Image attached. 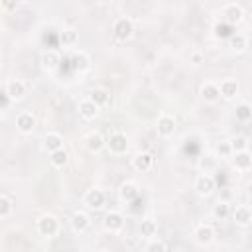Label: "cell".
<instances>
[{
	"mask_svg": "<svg viewBox=\"0 0 252 252\" xmlns=\"http://www.w3.org/2000/svg\"><path fill=\"white\" fill-rule=\"evenodd\" d=\"M2 91L10 96L12 102H18V100H22V98L28 94V85H26V81H22V79H10V81L4 83Z\"/></svg>",
	"mask_w": 252,
	"mask_h": 252,
	"instance_id": "obj_1",
	"label": "cell"
},
{
	"mask_svg": "<svg viewBox=\"0 0 252 252\" xmlns=\"http://www.w3.org/2000/svg\"><path fill=\"white\" fill-rule=\"evenodd\" d=\"M106 148L110 154L114 156H122L126 154L128 150V136L124 132H112L108 138H106Z\"/></svg>",
	"mask_w": 252,
	"mask_h": 252,
	"instance_id": "obj_2",
	"label": "cell"
},
{
	"mask_svg": "<svg viewBox=\"0 0 252 252\" xmlns=\"http://www.w3.org/2000/svg\"><path fill=\"white\" fill-rule=\"evenodd\" d=\"M112 33H114V37H116L118 41L130 39L132 33H134V22H132L130 18H118V20H114V24H112Z\"/></svg>",
	"mask_w": 252,
	"mask_h": 252,
	"instance_id": "obj_3",
	"label": "cell"
},
{
	"mask_svg": "<svg viewBox=\"0 0 252 252\" xmlns=\"http://www.w3.org/2000/svg\"><path fill=\"white\" fill-rule=\"evenodd\" d=\"M37 230H39L41 236L51 238V236H55L59 232V220L53 215H49V213L47 215H41L37 219Z\"/></svg>",
	"mask_w": 252,
	"mask_h": 252,
	"instance_id": "obj_4",
	"label": "cell"
},
{
	"mask_svg": "<svg viewBox=\"0 0 252 252\" xmlns=\"http://www.w3.org/2000/svg\"><path fill=\"white\" fill-rule=\"evenodd\" d=\"M83 203H85L89 209H102V207L106 205V193H104L102 189H98V187H93V189H89V191L85 193Z\"/></svg>",
	"mask_w": 252,
	"mask_h": 252,
	"instance_id": "obj_5",
	"label": "cell"
},
{
	"mask_svg": "<svg viewBox=\"0 0 252 252\" xmlns=\"http://www.w3.org/2000/svg\"><path fill=\"white\" fill-rule=\"evenodd\" d=\"M102 226H104V230H108L112 234L120 232L124 226V215L120 211H108L102 219Z\"/></svg>",
	"mask_w": 252,
	"mask_h": 252,
	"instance_id": "obj_6",
	"label": "cell"
},
{
	"mask_svg": "<svg viewBox=\"0 0 252 252\" xmlns=\"http://www.w3.org/2000/svg\"><path fill=\"white\" fill-rule=\"evenodd\" d=\"M195 191L201 197H209L215 191V177L211 173H205V171L201 175H197V179H195Z\"/></svg>",
	"mask_w": 252,
	"mask_h": 252,
	"instance_id": "obj_7",
	"label": "cell"
},
{
	"mask_svg": "<svg viewBox=\"0 0 252 252\" xmlns=\"http://www.w3.org/2000/svg\"><path fill=\"white\" fill-rule=\"evenodd\" d=\"M156 128H158V134L161 138H169V136H173V132L177 128L175 126V118L169 116V114H161L158 118V122H156Z\"/></svg>",
	"mask_w": 252,
	"mask_h": 252,
	"instance_id": "obj_8",
	"label": "cell"
},
{
	"mask_svg": "<svg viewBox=\"0 0 252 252\" xmlns=\"http://www.w3.org/2000/svg\"><path fill=\"white\" fill-rule=\"evenodd\" d=\"M222 18H224V22L226 24H240L242 22V18H244V10H242V6L240 4H226L224 8H222Z\"/></svg>",
	"mask_w": 252,
	"mask_h": 252,
	"instance_id": "obj_9",
	"label": "cell"
},
{
	"mask_svg": "<svg viewBox=\"0 0 252 252\" xmlns=\"http://www.w3.org/2000/svg\"><path fill=\"white\" fill-rule=\"evenodd\" d=\"M59 61H61V59H59V53H57V51H53V49L43 51V53H41V57H39L41 69H43L45 73H53V71H57Z\"/></svg>",
	"mask_w": 252,
	"mask_h": 252,
	"instance_id": "obj_10",
	"label": "cell"
},
{
	"mask_svg": "<svg viewBox=\"0 0 252 252\" xmlns=\"http://www.w3.org/2000/svg\"><path fill=\"white\" fill-rule=\"evenodd\" d=\"M77 108H79V116H81L83 120H94L96 114H98V108H100V106H98L96 102H93V100L87 96V98H83V100L79 102Z\"/></svg>",
	"mask_w": 252,
	"mask_h": 252,
	"instance_id": "obj_11",
	"label": "cell"
},
{
	"mask_svg": "<svg viewBox=\"0 0 252 252\" xmlns=\"http://www.w3.org/2000/svg\"><path fill=\"white\" fill-rule=\"evenodd\" d=\"M152 165H154V156L150 152H138L132 158V167L136 171H150Z\"/></svg>",
	"mask_w": 252,
	"mask_h": 252,
	"instance_id": "obj_12",
	"label": "cell"
},
{
	"mask_svg": "<svg viewBox=\"0 0 252 252\" xmlns=\"http://www.w3.org/2000/svg\"><path fill=\"white\" fill-rule=\"evenodd\" d=\"M16 128H18L20 132H24V134H30V132L35 128V116H33L32 112H28V110L20 112V114L16 116Z\"/></svg>",
	"mask_w": 252,
	"mask_h": 252,
	"instance_id": "obj_13",
	"label": "cell"
},
{
	"mask_svg": "<svg viewBox=\"0 0 252 252\" xmlns=\"http://www.w3.org/2000/svg\"><path fill=\"white\" fill-rule=\"evenodd\" d=\"M201 96L203 100L207 102H217L220 98V91H219V83H213V81H205L201 85Z\"/></svg>",
	"mask_w": 252,
	"mask_h": 252,
	"instance_id": "obj_14",
	"label": "cell"
},
{
	"mask_svg": "<svg viewBox=\"0 0 252 252\" xmlns=\"http://www.w3.org/2000/svg\"><path fill=\"white\" fill-rule=\"evenodd\" d=\"M41 148H43L47 154H51V152L63 148V138H61V134H57V132H47V134L43 136V140H41Z\"/></svg>",
	"mask_w": 252,
	"mask_h": 252,
	"instance_id": "obj_15",
	"label": "cell"
},
{
	"mask_svg": "<svg viewBox=\"0 0 252 252\" xmlns=\"http://www.w3.org/2000/svg\"><path fill=\"white\" fill-rule=\"evenodd\" d=\"M71 226L75 232H85L89 226H91V219L85 211H75L71 215Z\"/></svg>",
	"mask_w": 252,
	"mask_h": 252,
	"instance_id": "obj_16",
	"label": "cell"
},
{
	"mask_svg": "<svg viewBox=\"0 0 252 252\" xmlns=\"http://www.w3.org/2000/svg\"><path fill=\"white\" fill-rule=\"evenodd\" d=\"M232 219L236 224L240 226H248L252 222V209L246 207V205H238L234 211H232Z\"/></svg>",
	"mask_w": 252,
	"mask_h": 252,
	"instance_id": "obj_17",
	"label": "cell"
},
{
	"mask_svg": "<svg viewBox=\"0 0 252 252\" xmlns=\"http://www.w3.org/2000/svg\"><path fill=\"white\" fill-rule=\"evenodd\" d=\"M219 91H220V96L222 98L230 100V98H234L238 94V83L234 79H222L219 83Z\"/></svg>",
	"mask_w": 252,
	"mask_h": 252,
	"instance_id": "obj_18",
	"label": "cell"
},
{
	"mask_svg": "<svg viewBox=\"0 0 252 252\" xmlns=\"http://www.w3.org/2000/svg\"><path fill=\"white\" fill-rule=\"evenodd\" d=\"M232 161H234V167L240 169V171H246L252 167V154L248 150H242V152H234L232 154Z\"/></svg>",
	"mask_w": 252,
	"mask_h": 252,
	"instance_id": "obj_19",
	"label": "cell"
},
{
	"mask_svg": "<svg viewBox=\"0 0 252 252\" xmlns=\"http://www.w3.org/2000/svg\"><path fill=\"white\" fill-rule=\"evenodd\" d=\"M85 146H87V150L89 152H100L104 146H106V140L102 138V134L100 132H91L87 138H85Z\"/></svg>",
	"mask_w": 252,
	"mask_h": 252,
	"instance_id": "obj_20",
	"label": "cell"
},
{
	"mask_svg": "<svg viewBox=\"0 0 252 252\" xmlns=\"http://www.w3.org/2000/svg\"><path fill=\"white\" fill-rule=\"evenodd\" d=\"M215 238V228L211 226V224H199L197 228H195V240L199 242V244H209L211 240Z\"/></svg>",
	"mask_w": 252,
	"mask_h": 252,
	"instance_id": "obj_21",
	"label": "cell"
},
{
	"mask_svg": "<svg viewBox=\"0 0 252 252\" xmlns=\"http://www.w3.org/2000/svg\"><path fill=\"white\" fill-rule=\"evenodd\" d=\"M230 215H232V209H230V205H228L226 199H219V201L213 205V217H215L217 220H224V219H228Z\"/></svg>",
	"mask_w": 252,
	"mask_h": 252,
	"instance_id": "obj_22",
	"label": "cell"
},
{
	"mask_svg": "<svg viewBox=\"0 0 252 252\" xmlns=\"http://www.w3.org/2000/svg\"><path fill=\"white\" fill-rule=\"evenodd\" d=\"M71 67H73L75 71H87V69L91 67V57H89L85 51L73 53V57H71Z\"/></svg>",
	"mask_w": 252,
	"mask_h": 252,
	"instance_id": "obj_23",
	"label": "cell"
},
{
	"mask_svg": "<svg viewBox=\"0 0 252 252\" xmlns=\"http://www.w3.org/2000/svg\"><path fill=\"white\" fill-rule=\"evenodd\" d=\"M118 193H120V197H122L126 203H132V201H134V199H138V195H140L138 187H136L132 181L122 183V185H120V189H118Z\"/></svg>",
	"mask_w": 252,
	"mask_h": 252,
	"instance_id": "obj_24",
	"label": "cell"
},
{
	"mask_svg": "<svg viewBox=\"0 0 252 252\" xmlns=\"http://www.w3.org/2000/svg\"><path fill=\"white\" fill-rule=\"evenodd\" d=\"M67 161H69V156H67V152H65L63 148H59V150H55V152L49 154V163H51L53 167H57V169L65 167Z\"/></svg>",
	"mask_w": 252,
	"mask_h": 252,
	"instance_id": "obj_25",
	"label": "cell"
},
{
	"mask_svg": "<svg viewBox=\"0 0 252 252\" xmlns=\"http://www.w3.org/2000/svg\"><path fill=\"white\" fill-rule=\"evenodd\" d=\"M89 98H91L93 102H96L98 106H106V104L110 102V94H108L106 89H94V91H91Z\"/></svg>",
	"mask_w": 252,
	"mask_h": 252,
	"instance_id": "obj_26",
	"label": "cell"
},
{
	"mask_svg": "<svg viewBox=\"0 0 252 252\" xmlns=\"http://www.w3.org/2000/svg\"><path fill=\"white\" fill-rule=\"evenodd\" d=\"M234 114H236V120L248 122V120H252V106L248 102H240V104H236Z\"/></svg>",
	"mask_w": 252,
	"mask_h": 252,
	"instance_id": "obj_27",
	"label": "cell"
},
{
	"mask_svg": "<svg viewBox=\"0 0 252 252\" xmlns=\"http://www.w3.org/2000/svg\"><path fill=\"white\" fill-rule=\"evenodd\" d=\"M217 156L215 154H207V156H203L201 159H199V167H201V171H205V173H211V171H215L217 169Z\"/></svg>",
	"mask_w": 252,
	"mask_h": 252,
	"instance_id": "obj_28",
	"label": "cell"
},
{
	"mask_svg": "<svg viewBox=\"0 0 252 252\" xmlns=\"http://www.w3.org/2000/svg\"><path fill=\"white\" fill-rule=\"evenodd\" d=\"M228 43H230V47H232L234 51H244V49L248 47V39H246L244 33H232V35L228 37Z\"/></svg>",
	"mask_w": 252,
	"mask_h": 252,
	"instance_id": "obj_29",
	"label": "cell"
},
{
	"mask_svg": "<svg viewBox=\"0 0 252 252\" xmlns=\"http://www.w3.org/2000/svg\"><path fill=\"white\" fill-rule=\"evenodd\" d=\"M12 211H14L12 199L2 193V195H0V219H8V217L12 215Z\"/></svg>",
	"mask_w": 252,
	"mask_h": 252,
	"instance_id": "obj_30",
	"label": "cell"
},
{
	"mask_svg": "<svg viewBox=\"0 0 252 252\" xmlns=\"http://www.w3.org/2000/svg\"><path fill=\"white\" fill-rule=\"evenodd\" d=\"M232 146H230V142H219L217 144V148H215V156L217 158H220V159H228V158H232Z\"/></svg>",
	"mask_w": 252,
	"mask_h": 252,
	"instance_id": "obj_31",
	"label": "cell"
},
{
	"mask_svg": "<svg viewBox=\"0 0 252 252\" xmlns=\"http://www.w3.org/2000/svg\"><path fill=\"white\" fill-rule=\"evenodd\" d=\"M140 232H142V236H146V238L156 236V232H158V224H156V220H152V219L142 220V224H140Z\"/></svg>",
	"mask_w": 252,
	"mask_h": 252,
	"instance_id": "obj_32",
	"label": "cell"
},
{
	"mask_svg": "<svg viewBox=\"0 0 252 252\" xmlns=\"http://www.w3.org/2000/svg\"><path fill=\"white\" fill-rule=\"evenodd\" d=\"M59 39H61L63 45H75L77 39H79V33H77L73 28H67V30H63V32L59 33Z\"/></svg>",
	"mask_w": 252,
	"mask_h": 252,
	"instance_id": "obj_33",
	"label": "cell"
},
{
	"mask_svg": "<svg viewBox=\"0 0 252 252\" xmlns=\"http://www.w3.org/2000/svg\"><path fill=\"white\" fill-rule=\"evenodd\" d=\"M230 146H232V152H242V150H248V138L238 134V136H232L230 140Z\"/></svg>",
	"mask_w": 252,
	"mask_h": 252,
	"instance_id": "obj_34",
	"label": "cell"
},
{
	"mask_svg": "<svg viewBox=\"0 0 252 252\" xmlns=\"http://www.w3.org/2000/svg\"><path fill=\"white\" fill-rule=\"evenodd\" d=\"M169 246L163 242V240H159V238H156V236H152L150 240H148V244L144 246V250L146 252H156V250H167Z\"/></svg>",
	"mask_w": 252,
	"mask_h": 252,
	"instance_id": "obj_35",
	"label": "cell"
},
{
	"mask_svg": "<svg viewBox=\"0 0 252 252\" xmlns=\"http://www.w3.org/2000/svg\"><path fill=\"white\" fill-rule=\"evenodd\" d=\"M228 26H230V24H226V22H224V24H215V28H213V30H215V35H217V37H230L232 33H230V30H228Z\"/></svg>",
	"mask_w": 252,
	"mask_h": 252,
	"instance_id": "obj_36",
	"label": "cell"
},
{
	"mask_svg": "<svg viewBox=\"0 0 252 252\" xmlns=\"http://www.w3.org/2000/svg\"><path fill=\"white\" fill-rule=\"evenodd\" d=\"M20 2H22V0H0L2 10H6V12H14V10H16V6H18Z\"/></svg>",
	"mask_w": 252,
	"mask_h": 252,
	"instance_id": "obj_37",
	"label": "cell"
},
{
	"mask_svg": "<svg viewBox=\"0 0 252 252\" xmlns=\"http://www.w3.org/2000/svg\"><path fill=\"white\" fill-rule=\"evenodd\" d=\"M191 59H193V63H201V53H193Z\"/></svg>",
	"mask_w": 252,
	"mask_h": 252,
	"instance_id": "obj_38",
	"label": "cell"
},
{
	"mask_svg": "<svg viewBox=\"0 0 252 252\" xmlns=\"http://www.w3.org/2000/svg\"><path fill=\"white\" fill-rule=\"evenodd\" d=\"M246 193H248V197L252 199V181H250V183L246 185Z\"/></svg>",
	"mask_w": 252,
	"mask_h": 252,
	"instance_id": "obj_39",
	"label": "cell"
},
{
	"mask_svg": "<svg viewBox=\"0 0 252 252\" xmlns=\"http://www.w3.org/2000/svg\"><path fill=\"white\" fill-rule=\"evenodd\" d=\"M98 2H102V4H106V2H110V0H98Z\"/></svg>",
	"mask_w": 252,
	"mask_h": 252,
	"instance_id": "obj_40",
	"label": "cell"
},
{
	"mask_svg": "<svg viewBox=\"0 0 252 252\" xmlns=\"http://www.w3.org/2000/svg\"><path fill=\"white\" fill-rule=\"evenodd\" d=\"M22 2H33V0H22Z\"/></svg>",
	"mask_w": 252,
	"mask_h": 252,
	"instance_id": "obj_41",
	"label": "cell"
}]
</instances>
